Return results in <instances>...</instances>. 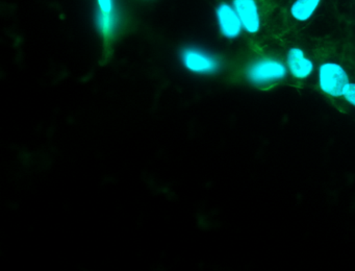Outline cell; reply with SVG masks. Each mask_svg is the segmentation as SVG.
<instances>
[{
    "mask_svg": "<svg viewBox=\"0 0 355 271\" xmlns=\"http://www.w3.org/2000/svg\"><path fill=\"white\" fill-rule=\"evenodd\" d=\"M349 83L350 79L346 69L338 63H322L318 68V85L320 90L330 97H343Z\"/></svg>",
    "mask_w": 355,
    "mask_h": 271,
    "instance_id": "6da1fadb",
    "label": "cell"
},
{
    "mask_svg": "<svg viewBox=\"0 0 355 271\" xmlns=\"http://www.w3.org/2000/svg\"><path fill=\"white\" fill-rule=\"evenodd\" d=\"M286 65L274 58H261L250 65L246 77L251 83L259 87L282 81L288 74Z\"/></svg>",
    "mask_w": 355,
    "mask_h": 271,
    "instance_id": "7a4b0ae2",
    "label": "cell"
},
{
    "mask_svg": "<svg viewBox=\"0 0 355 271\" xmlns=\"http://www.w3.org/2000/svg\"><path fill=\"white\" fill-rule=\"evenodd\" d=\"M180 60L189 72L198 75H209L217 72L219 60L205 50L196 47H186L180 54Z\"/></svg>",
    "mask_w": 355,
    "mask_h": 271,
    "instance_id": "3957f363",
    "label": "cell"
},
{
    "mask_svg": "<svg viewBox=\"0 0 355 271\" xmlns=\"http://www.w3.org/2000/svg\"><path fill=\"white\" fill-rule=\"evenodd\" d=\"M216 18H217L220 33L224 38L234 40L240 37L243 25L232 4L225 3V2L219 4L216 8Z\"/></svg>",
    "mask_w": 355,
    "mask_h": 271,
    "instance_id": "277c9868",
    "label": "cell"
},
{
    "mask_svg": "<svg viewBox=\"0 0 355 271\" xmlns=\"http://www.w3.org/2000/svg\"><path fill=\"white\" fill-rule=\"evenodd\" d=\"M232 6L238 13L246 33L255 35L261 31V19L257 0H232Z\"/></svg>",
    "mask_w": 355,
    "mask_h": 271,
    "instance_id": "5b68a950",
    "label": "cell"
},
{
    "mask_svg": "<svg viewBox=\"0 0 355 271\" xmlns=\"http://www.w3.org/2000/svg\"><path fill=\"white\" fill-rule=\"evenodd\" d=\"M286 65L290 74L294 79H300V81L309 79L315 71V64L313 60L307 58L304 51L299 47H292L288 49L286 54Z\"/></svg>",
    "mask_w": 355,
    "mask_h": 271,
    "instance_id": "8992f818",
    "label": "cell"
},
{
    "mask_svg": "<svg viewBox=\"0 0 355 271\" xmlns=\"http://www.w3.org/2000/svg\"><path fill=\"white\" fill-rule=\"evenodd\" d=\"M321 0H295L290 8L291 16L299 22L309 20L319 8Z\"/></svg>",
    "mask_w": 355,
    "mask_h": 271,
    "instance_id": "52a82bcc",
    "label": "cell"
},
{
    "mask_svg": "<svg viewBox=\"0 0 355 271\" xmlns=\"http://www.w3.org/2000/svg\"><path fill=\"white\" fill-rule=\"evenodd\" d=\"M116 23H117V20H116L115 15L113 13H103L99 10L98 15H97V27H98L99 33L105 39H109L113 35L116 29Z\"/></svg>",
    "mask_w": 355,
    "mask_h": 271,
    "instance_id": "ba28073f",
    "label": "cell"
},
{
    "mask_svg": "<svg viewBox=\"0 0 355 271\" xmlns=\"http://www.w3.org/2000/svg\"><path fill=\"white\" fill-rule=\"evenodd\" d=\"M343 98L355 108V83H349L344 91Z\"/></svg>",
    "mask_w": 355,
    "mask_h": 271,
    "instance_id": "9c48e42d",
    "label": "cell"
},
{
    "mask_svg": "<svg viewBox=\"0 0 355 271\" xmlns=\"http://www.w3.org/2000/svg\"><path fill=\"white\" fill-rule=\"evenodd\" d=\"M99 10L103 13L114 12V0H97Z\"/></svg>",
    "mask_w": 355,
    "mask_h": 271,
    "instance_id": "30bf717a",
    "label": "cell"
}]
</instances>
